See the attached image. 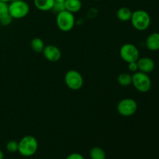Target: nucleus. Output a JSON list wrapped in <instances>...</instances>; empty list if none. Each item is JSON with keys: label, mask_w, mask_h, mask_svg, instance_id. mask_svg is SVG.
I'll return each mask as SVG.
<instances>
[{"label": "nucleus", "mask_w": 159, "mask_h": 159, "mask_svg": "<svg viewBox=\"0 0 159 159\" xmlns=\"http://www.w3.org/2000/svg\"><path fill=\"white\" fill-rule=\"evenodd\" d=\"M38 149V141L32 135H26L19 141L18 152L23 157L35 155Z\"/></svg>", "instance_id": "obj_1"}, {"label": "nucleus", "mask_w": 159, "mask_h": 159, "mask_svg": "<svg viewBox=\"0 0 159 159\" xmlns=\"http://www.w3.org/2000/svg\"><path fill=\"white\" fill-rule=\"evenodd\" d=\"M130 22L135 30L138 31H144L150 26L151 16L145 10L138 9L132 12Z\"/></svg>", "instance_id": "obj_2"}, {"label": "nucleus", "mask_w": 159, "mask_h": 159, "mask_svg": "<svg viewBox=\"0 0 159 159\" xmlns=\"http://www.w3.org/2000/svg\"><path fill=\"white\" fill-rule=\"evenodd\" d=\"M8 12L12 19H23L30 12V6L23 0H12L8 5Z\"/></svg>", "instance_id": "obj_3"}, {"label": "nucleus", "mask_w": 159, "mask_h": 159, "mask_svg": "<svg viewBox=\"0 0 159 159\" xmlns=\"http://www.w3.org/2000/svg\"><path fill=\"white\" fill-rule=\"evenodd\" d=\"M132 85L138 92L145 93L152 88V80L147 73L138 71L132 75Z\"/></svg>", "instance_id": "obj_4"}, {"label": "nucleus", "mask_w": 159, "mask_h": 159, "mask_svg": "<svg viewBox=\"0 0 159 159\" xmlns=\"http://www.w3.org/2000/svg\"><path fill=\"white\" fill-rule=\"evenodd\" d=\"M56 23L59 30L63 32H69L74 28L75 24V18L74 13L67 10L59 12L57 14Z\"/></svg>", "instance_id": "obj_5"}, {"label": "nucleus", "mask_w": 159, "mask_h": 159, "mask_svg": "<svg viewBox=\"0 0 159 159\" xmlns=\"http://www.w3.org/2000/svg\"><path fill=\"white\" fill-rule=\"evenodd\" d=\"M116 109L120 115L128 117L133 116L136 113L138 110V103L131 98H125L118 102Z\"/></svg>", "instance_id": "obj_6"}, {"label": "nucleus", "mask_w": 159, "mask_h": 159, "mask_svg": "<svg viewBox=\"0 0 159 159\" xmlns=\"http://www.w3.org/2000/svg\"><path fill=\"white\" fill-rule=\"evenodd\" d=\"M120 57L127 63L137 61L140 57V51L133 43H125L120 50Z\"/></svg>", "instance_id": "obj_7"}, {"label": "nucleus", "mask_w": 159, "mask_h": 159, "mask_svg": "<svg viewBox=\"0 0 159 159\" xmlns=\"http://www.w3.org/2000/svg\"><path fill=\"white\" fill-rule=\"evenodd\" d=\"M65 82L67 86L71 90H79L83 85V77L76 70H69L65 75Z\"/></svg>", "instance_id": "obj_8"}, {"label": "nucleus", "mask_w": 159, "mask_h": 159, "mask_svg": "<svg viewBox=\"0 0 159 159\" xmlns=\"http://www.w3.org/2000/svg\"><path fill=\"white\" fill-rule=\"evenodd\" d=\"M43 54L45 58L51 62H57L61 57V51L57 46L50 44L44 47Z\"/></svg>", "instance_id": "obj_9"}, {"label": "nucleus", "mask_w": 159, "mask_h": 159, "mask_svg": "<svg viewBox=\"0 0 159 159\" xmlns=\"http://www.w3.org/2000/svg\"><path fill=\"white\" fill-rule=\"evenodd\" d=\"M137 64H138V71L147 74L153 71L155 67V61L152 58L148 57H139V59L137 61Z\"/></svg>", "instance_id": "obj_10"}, {"label": "nucleus", "mask_w": 159, "mask_h": 159, "mask_svg": "<svg viewBox=\"0 0 159 159\" xmlns=\"http://www.w3.org/2000/svg\"><path fill=\"white\" fill-rule=\"evenodd\" d=\"M145 45L149 51H159V33H152L147 37Z\"/></svg>", "instance_id": "obj_11"}, {"label": "nucleus", "mask_w": 159, "mask_h": 159, "mask_svg": "<svg viewBox=\"0 0 159 159\" xmlns=\"http://www.w3.org/2000/svg\"><path fill=\"white\" fill-rule=\"evenodd\" d=\"M64 4H65V10L72 13L79 12L82 7L81 0H65Z\"/></svg>", "instance_id": "obj_12"}, {"label": "nucleus", "mask_w": 159, "mask_h": 159, "mask_svg": "<svg viewBox=\"0 0 159 159\" xmlns=\"http://www.w3.org/2000/svg\"><path fill=\"white\" fill-rule=\"evenodd\" d=\"M54 3V0H34L35 7L40 11L52 10Z\"/></svg>", "instance_id": "obj_13"}, {"label": "nucleus", "mask_w": 159, "mask_h": 159, "mask_svg": "<svg viewBox=\"0 0 159 159\" xmlns=\"http://www.w3.org/2000/svg\"><path fill=\"white\" fill-rule=\"evenodd\" d=\"M132 11L127 7H121L116 12V16L118 20L123 22H127L130 20L132 16Z\"/></svg>", "instance_id": "obj_14"}, {"label": "nucleus", "mask_w": 159, "mask_h": 159, "mask_svg": "<svg viewBox=\"0 0 159 159\" xmlns=\"http://www.w3.org/2000/svg\"><path fill=\"white\" fill-rule=\"evenodd\" d=\"M118 83L124 87H127L132 84V75L129 73L123 72L117 78Z\"/></svg>", "instance_id": "obj_15"}, {"label": "nucleus", "mask_w": 159, "mask_h": 159, "mask_svg": "<svg viewBox=\"0 0 159 159\" xmlns=\"http://www.w3.org/2000/svg\"><path fill=\"white\" fill-rule=\"evenodd\" d=\"M30 46L33 51L37 53H41L45 47L43 40L39 37H35L31 40Z\"/></svg>", "instance_id": "obj_16"}, {"label": "nucleus", "mask_w": 159, "mask_h": 159, "mask_svg": "<svg viewBox=\"0 0 159 159\" xmlns=\"http://www.w3.org/2000/svg\"><path fill=\"white\" fill-rule=\"evenodd\" d=\"M89 155L91 159H106L105 152L99 147L93 148L90 150Z\"/></svg>", "instance_id": "obj_17"}, {"label": "nucleus", "mask_w": 159, "mask_h": 159, "mask_svg": "<svg viewBox=\"0 0 159 159\" xmlns=\"http://www.w3.org/2000/svg\"><path fill=\"white\" fill-rule=\"evenodd\" d=\"M18 147H19V142L16 141H9V142L6 144V150L9 152V153H15V152H18Z\"/></svg>", "instance_id": "obj_18"}, {"label": "nucleus", "mask_w": 159, "mask_h": 159, "mask_svg": "<svg viewBox=\"0 0 159 159\" xmlns=\"http://www.w3.org/2000/svg\"><path fill=\"white\" fill-rule=\"evenodd\" d=\"M12 20H13V19L11 16L10 14H9V12H7V13L4 14V15L0 18V23H1L2 26H9V25L12 23Z\"/></svg>", "instance_id": "obj_19"}, {"label": "nucleus", "mask_w": 159, "mask_h": 159, "mask_svg": "<svg viewBox=\"0 0 159 159\" xmlns=\"http://www.w3.org/2000/svg\"><path fill=\"white\" fill-rule=\"evenodd\" d=\"M52 10L54 12H55L56 13H59V12H62V11L65 10V4L64 3H60V2H55L54 3V6H53Z\"/></svg>", "instance_id": "obj_20"}, {"label": "nucleus", "mask_w": 159, "mask_h": 159, "mask_svg": "<svg viewBox=\"0 0 159 159\" xmlns=\"http://www.w3.org/2000/svg\"><path fill=\"white\" fill-rule=\"evenodd\" d=\"M8 12V4L4 2L0 1V18L4 14Z\"/></svg>", "instance_id": "obj_21"}, {"label": "nucleus", "mask_w": 159, "mask_h": 159, "mask_svg": "<svg viewBox=\"0 0 159 159\" xmlns=\"http://www.w3.org/2000/svg\"><path fill=\"white\" fill-rule=\"evenodd\" d=\"M128 69L130 72H133V73L138 71V64H137V61L130 62V63H128Z\"/></svg>", "instance_id": "obj_22"}, {"label": "nucleus", "mask_w": 159, "mask_h": 159, "mask_svg": "<svg viewBox=\"0 0 159 159\" xmlns=\"http://www.w3.org/2000/svg\"><path fill=\"white\" fill-rule=\"evenodd\" d=\"M65 159H85L81 154L79 153H72L70 154Z\"/></svg>", "instance_id": "obj_23"}, {"label": "nucleus", "mask_w": 159, "mask_h": 159, "mask_svg": "<svg viewBox=\"0 0 159 159\" xmlns=\"http://www.w3.org/2000/svg\"><path fill=\"white\" fill-rule=\"evenodd\" d=\"M0 159H4V153L1 149H0Z\"/></svg>", "instance_id": "obj_24"}, {"label": "nucleus", "mask_w": 159, "mask_h": 159, "mask_svg": "<svg viewBox=\"0 0 159 159\" xmlns=\"http://www.w3.org/2000/svg\"><path fill=\"white\" fill-rule=\"evenodd\" d=\"M55 2H60V3H64L65 2V0H54Z\"/></svg>", "instance_id": "obj_25"}, {"label": "nucleus", "mask_w": 159, "mask_h": 159, "mask_svg": "<svg viewBox=\"0 0 159 159\" xmlns=\"http://www.w3.org/2000/svg\"><path fill=\"white\" fill-rule=\"evenodd\" d=\"M0 1H2V2H6V3H8V2H12V0H0Z\"/></svg>", "instance_id": "obj_26"}, {"label": "nucleus", "mask_w": 159, "mask_h": 159, "mask_svg": "<svg viewBox=\"0 0 159 159\" xmlns=\"http://www.w3.org/2000/svg\"><path fill=\"white\" fill-rule=\"evenodd\" d=\"M94 1H101V0H94Z\"/></svg>", "instance_id": "obj_27"}]
</instances>
